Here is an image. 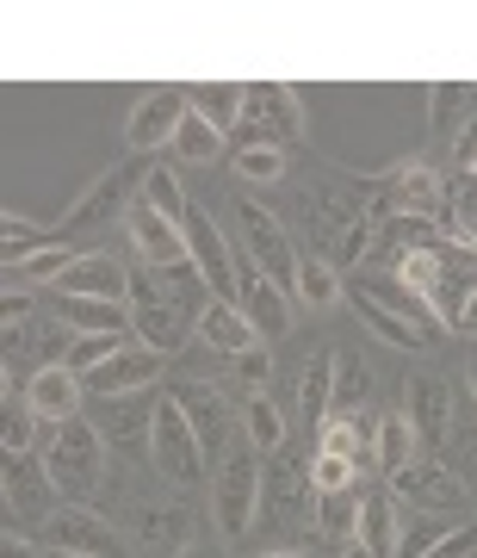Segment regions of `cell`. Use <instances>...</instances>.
I'll return each mask as SVG.
<instances>
[{"mask_svg": "<svg viewBox=\"0 0 477 558\" xmlns=\"http://www.w3.org/2000/svg\"><path fill=\"white\" fill-rule=\"evenodd\" d=\"M211 304V286L193 260L180 267H131V336L156 354H174L186 336H199V311Z\"/></svg>", "mask_w": 477, "mask_h": 558, "instance_id": "1", "label": "cell"}, {"mask_svg": "<svg viewBox=\"0 0 477 558\" xmlns=\"http://www.w3.org/2000/svg\"><path fill=\"white\" fill-rule=\"evenodd\" d=\"M391 274L428 304V317H435L447 336H458V317H465V304H472V292H477V248L472 242L440 236V242H428V248H409Z\"/></svg>", "mask_w": 477, "mask_h": 558, "instance_id": "2", "label": "cell"}, {"mask_svg": "<svg viewBox=\"0 0 477 558\" xmlns=\"http://www.w3.org/2000/svg\"><path fill=\"white\" fill-rule=\"evenodd\" d=\"M106 435L94 428L87 416L62 422V428H50V440H44V472H50V484L62 490V502H87L94 509V497L106 490Z\"/></svg>", "mask_w": 477, "mask_h": 558, "instance_id": "3", "label": "cell"}, {"mask_svg": "<svg viewBox=\"0 0 477 558\" xmlns=\"http://www.w3.org/2000/svg\"><path fill=\"white\" fill-rule=\"evenodd\" d=\"M304 131H310V119H304V106H298V87H285V81H255L230 143H236V149H292V143H304Z\"/></svg>", "mask_w": 477, "mask_h": 558, "instance_id": "4", "label": "cell"}, {"mask_svg": "<svg viewBox=\"0 0 477 558\" xmlns=\"http://www.w3.org/2000/svg\"><path fill=\"white\" fill-rule=\"evenodd\" d=\"M149 465H156L161 478L174 484V490H193V484L211 478V453H205L199 428L186 422L180 398H156V435H149Z\"/></svg>", "mask_w": 477, "mask_h": 558, "instance_id": "5", "label": "cell"}, {"mask_svg": "<svg viewBox=\"0 0 477 558\" xmlns=\"http://www.w3.org/2000/svg\"><path fill=\"white\" fill-rule=\"evenodd\" d=\"M260 490H267V465L255 447L223 453L218 478H211V515H218V539H242L260 521Z\"/></svg>", "mask_w": 477, "mask_h": 558, "instance_id": "6", "label": "cell"}, {"mask_svg": "<svg viewBox=\"0 0 477 558\" xmlns=\"http://www.w3.org/2000/svg\"><path fill=\"white\" fill-rule=\"evenodd\" d=\"M260 521L279 534H317V484H310V459L273 453L267 465V490H260Z\"/></svg>", "mask_w": 477, "mask_h": 558, "instance_id": "7", "label": "cell"}, {"mask_svg": "<svg viewBox=\"0 0 477 558\" xmlns=\"http://www.w3.org/2000/svg\"><path fill=\"white\" fill-rule=\"evenodd\" d=\"M391 484V497L403 502V509H421V515H447V521H472V497H465V478H458L453 465L440 453H421L416 465H403Z\"/></svg>", "mask_w": 477, "mask_h": 558, "instance_id": "8", "label": "cell"}, {"mask_svg": "<svg viewBox=\"0 0 477 558\" xmlns=\"http://www.w3.org/2000/svg\"><path fill=\"white\" fill-rule=\"evenodd\" d=\"M236 230H242L248 260H255L273 286H285V292H292V286H298V260H304V248L292 242V230H285L267 205H255V199H236Z\"/></svg>", "mask_w": 477, "mask_h": 558, "instance_id": "9", "label": "cell"}, {"mask_svg": "<svg viewBox=\"0 0 477 558\" xmlns=\"http://www.w3.org/2000/svg\"><path fill=\"white\" fill-rule=\"evenodd\" d=\"M44 553H75V558H131L137 546L119 534V521H106L100 509H87V502H62L57 521L44 527Z\"/></svg>", "mask_w": 477, "mask_h": 558, "instance_id": "10", "label": "cell"}, {"mask_svg": "<svg viewBox=\"0 0 477 558\" xmlns=\"http://www.w3.org/2000/svg\"><path fill=\"white\" fill-rule=\"evenodd\" d=\"M0 490H7V527H20V534L38 539L50 521H57L62 509V490L50 484V472H44V459L38 453H25V459H7V472H0Z\"/></svg>", "mask_w": 477, "mask_h": 558, "instance_id": "11", "label": "cell"}, {"mask_svg": "<svg viewBox=\"0 0 477 558\" xmlns=\"http://www.w3.org/2000/svg\"><path fill=\"white\" fill-rule=\"evenodd\" d=\"M193 100H186V87H149L137 106H131V119H124V149L131 156H156V149H174L180 124H186Z\"/></svg>", "mask_w": 477, "mask_h": 558, "instance_id": "12", "label": "cell"}, {"mask_svg": "<svg viewBox=\"0 0 477 558\" xmlns=\"http://www.w3.org/2000/svg\"><path fill=\"white\" fill-rule=\"evenodd\" d=\"M193 527H199V515H193L186 502H131L124 539H131L143 558H180L193 539H199Z\"/></svg>", "mask_w": 477, "mask_h": 558, "instance_id": "13", "label": "cell"}, {"mask_svg": "<svg viewBox=\"0 0 477 558\" xmlns=\"http://www.w3.org/2000/svg\"><path fill=\"white\" fill-rule=\"evenodd\" d=\"M378 199L391 218H421V223H447V180L435 161H403L397 174L378 180Z\"/></svg>", "mask_w": 477, "mask_h": 558, "instance_id": "14", "label": "cell"}, {"mask_svg": "<svg viewBox=\"0 0 477 558\" xmlns=\"http://www.w3.org/2000/svg\"><path fill=\"white\" fill-rule=\"evenodd\" d=\"M186 255H193V267H199V279L211 286V299H242V267H236V248H230V236L218 230V218L211 211H199L193 205V218H186Z\"/></svg>", "mask_w": 477, "mask_h": 558, "instance_id": "15", "label": "cell"}, {"mask_svg": "<svg viewBox=\"0 0 477 558\" xmlns=\"http://www.w3.org/2000/svg\"><path fill=\"white\" fill-rule=\"evenodd\" d=\"M403 416H409V428H416L421 453H447V435H453V422H458L453 385L440 379V373H416L409 391H403Z\"/></svg>", "mask_w": 477, "mask_h": 558, "instance_id": "16", "label": "cell"}, {"mask_svg": "<svg viewBox=\"0 0 477 558\" xmlns=\"http://www.w3.org/2000/svg\"><path fill=\"white\" fill-rule=\"evenodd\" d=\"M124 242H131V260H137V267H180V260H193L186 255V230L161 218L143 193L131 199V211H124Z\"/></svg>", "mask_w": 477, "mask_h": 558, "instance_id": "17", "label": "cell"}, {"mask_svg": "<svg viewBox=\"0 0 477 558\" xmlns=\"http://www.w3.org/2000/svg\"><path fill=\"white\" fill-rule=\"evenodd\" d=\"M156 379H161V354L143 348V341H124L119 354L81 385H87V398H137V391H156Z\"/></svg>", "mask_w": 477, "mask_h": 558, "instance_id": "18", "label": "cell"}, {"mask_svg": "<svg viewBox=\"0 0 477 558\" xmlns=\"http://www.w3.org/2000/svg\"><path fill=\"white\" fill-rule=\"evenodd\" d=\"M242 317L255 323V336L260 341H279V336H292V323H298V299L285 292V286H273V279L260 274L255 260L242 267Z\"/></svg>", "mask_w": 477, "mask_h": 558, "instance_id": "19", "label": "cell"}, {"mask_svg": "<svg viewBox=\"0 0 477 558\" xmlns=\"http://www.w3.org/2000/svg\"><path fill=\"white\" fill-rule=\"evenodd\" d=\"M100 403V428L112 453H131V459H149V435H156V403L143 398H94Z\"/></svg>", "mask_w": 477, "mask_h": 558, "instance_id": "20", "label": "cell"}, {"mask_svg": "<svg viewBox=\"0 0 477 558\" xmlns=\"http://www.w3.org/2000/svg\"><path fill=\"white\" fill-rule=\"evenodd\" d=\"M62 299H106V304H131V267L106 248H87L81 267L57 286Z\"/></svg>", "mask_w": 477, "mask_h": 558, "instance_id": "21", "label": "cell"}, {"mask_svg": "<svg viewBox=\"0 0 477 558\" xmlns=\"http://www.w3.org/2000/svg\"><path fill=\"white\" fill-rule=\"evenodd\" d=\"M25 403H32L50 428H62V422H75L81 410H87V385H81V373H69V366H38L32 385H25Z\"/></svg>", "mask_w": 477, "mask_h": 558, "instance_id": "22", "label": "cell"}, {"mask_svg": "<svg viewBox=\"0 0 477 558\" xmlns=\"http://www.w3.org/2000/svg\"><path fill=\"white\" fill-rule=\"evenodd\" d=\"M143 180H149V168H137V161H124V168L100 174L87 193H81L75 211H69V230H87V223H106V218H119V211H131V199H124V193H131V186H143Z\"/></svg>", "mask_w": 477, "mask_h": 558, "instance_id": "23", "label": "cell"}, {"mask_svg": "<svg viewBox=\"0 0 477 558\" xmlns=\"http://www.w3.org/2000/svg\"><path fill=\"white\" fill-rule=\"evenodd\" d=\"M397 539H403V502L391 497V484H384V490H366L354 546H366L372 558H397Z\"/></svg>", "mask_w": 477, "mask_h": 558, "instance_id": "24", "label": "cell"}, {"mask_svg": "<svg viewBox=\"0 0 477 558\" xmlns=\"http://www.w3.org/2000/svg\"><path fill=\"white\" fill-rule=\"evenodd\" d=\"M174 398H180V410H186V422L199 428L205 453H223V447H230V398H223L218 385H205V379L180 385Z\"/></svg>", "mask_w": 477, "mask_h": 558, "instance_id": "25", "label": "cell"}, {"mask_svg": "<svg viewBox=\"0 0 477 558\" xmlns=\"http://www.w3.org/2000/svg\"><path fill=\"white\" fill-rule=\"evenodd\" d=\"M347 304H354V317L366 323V329H372L378 341H384V348H397V354H421V348H428V336H421L416 323H403L397 311H391V304L384 299H372V292H366V286H347Z\"/></svg>", "mask_w": 477, "mask_h": 558, "instance_id": "26", "label": "cell"}, {"mask_svg": "<svg viewBox=\"0 0 477 558\" xmlns=\"http://www.w3.org/2000/svg\"><path fill=\"white\" fill-rule=\"evenodd\" d=\"M199 341L211 348V354H223V360H236V354H248V348H260L255 323L242 317V304H230V299H211L199 311Z\"/></svg>", "mask_w": 477, "mask_h": 558, "instance_id": "27", "label": "cell"}, {"mask_svg": "<svg viewBox=\"0 0 477 558\" xmlns=\"http://www.w3.org/2000/svg\"><path fill=\"white\" fill-rule=\"evenodd\" d=\"M421 459V440L416 428H409V416L403 410H384L372 428V472H384V478H397L403 465H416Z\"/></svg>", "mask_w": 477, "mask_h": 558, "instance_id": "28", "label": "cell"}, {"mask_svg": "<svg viewBox=\"0 0 477 558\" xmlns=\"http://www.w3.org/2000/svg\"><path fill=\"white\" fill-rule=\"evenodd\" d=\"M186 100H193V112L230 143L236 124H242V106H248V87H242V81H205V87H186Z\"/></svg>", "mask_w": 477, "mask_h": 558, "instance_id": "29", "label": "cell"}, {"mask_svg": "<svg viewBox=\"0 0 477 558\" xmlns=\"http://www.w3.org/2000/svg\"><path fill=\"white\" fill-rule=\"evenodd\" d=\"M329 410H335V348L310 354V366H304V379H298V416H304V428H310V440H317V428L329 422Z\"/></svg>", "mask_w": 477, "mask_h": 558, "instance_id": "30", "label": "cell"}, {"mask_svg": "<svg viewBox=\"0 0 477 558\" xmlns=\"http://www.w3.org/2000/svg\"><path fill=\"white\" fill-rule=\"evenodd\" d=\"M57 317L75 336H131V304H106V299H62L57 292Z\"/></svg>", "mask_w": 477, "mask_h": 558, "instance_id": "31", "label": "cell"}, {"mask_svg": "<svg viewBox=\"0 0 477 558\" xmlns=\"http://www.w3.org/2000/svg\"><path fill=\"white\" fill-rule=\"evenodd\" d=\"M81 267V248H69V242H50V248H38L32 260H20V267H7V292H32V286H62V279Z\"/></svg>", "mask_w": 477, "mask_h": 558, "instance_id": "32", "label": "cell"}, {"mask_svg": "<svg viewBox=\"0 0 477 558\" xmlns=\"http://www.w3.org/2000/svg\"><path fill=\"white\" fill-rule=\"evenodd\" d=\"M292 299H298V311H335V304L347 299V279H341L335 260L304 255V260H298V286H292Z\"/></svg>", "mask_w": 477, "mask_h": 558, "instance_id": "33", "label": "cell"}, {"mask_svg": "<svg viewBox=\"0 0 477 558\" xmlns=\"http://www.w3.org/2000/svg\"><path fill=\"white\" fill-rule=\"evenodd\" d=\"M44 428H50V422H44L38 410H32V403H25L13 385H7V428H0V447H7V459L44 453V440H50Z\"/></svg>", "mask_w": 477, "mask_h": 558, "instance_id": "34", "label": "cell"}, {"mask_svg": "<svg viewBox=\"0 0 477 558\" xmlns=\"http://www.w3.org/2000/svg\"><path fill=\"white\" fill-rule=\"evenodd\" d=\"M428 131H435L440 143H458L465 137V124H472V87L465 81H435V94H428Z\"/></svg>", "mask_w": 477, "mask_h": 558, "instance_id": "35", "label": "cell"}, {"mask_svg": "<svg viewBox=\"0 0 477 558\" xmlns=\"http://www.w3.org/2000/svg\"><path fill=\"white\" fill-rule=\"evenodd\" d=\"M242 435H248V447H255V453H267V459L285 447L292 422H285V410L273 403V391H267V398H242Z\"/></svg>", "mask_w": 477, "mask_h": 558, "instance_id": "36", "label": "cell"}, {"mask_svg": "<svg viewBox=\"0 0 477 558\" xmlns=\"http://www.w3.org/2000/svg\"><path fill=\"white\" fill-rule=\"evenodd\" d=\"M359 286H366L372 299H384V304H391V311H397L403 323H416V329H421V336H428V341H435V336H447V329H440V323L428 317V304H421V299H416V292H409V286H403L397 274H366V279H359Z\"/></svg>", "mask_w": 477, "mask_h": 558, "instance_id": "37", "label": "cell"}, {"mask_svg": "<svg viewBox=\"0 0 477 558\" xmlns=\"http://www.w3.org/2000/svg\"><path fill=\"white\" fill-rule=\"evenodd\" d=\"M359 502H366V490H335V497H317V539H322V546H354Z\"/></svg>", "mask_w": 477, "mask_h": 558, "instance_id": "38", "label": "cell"}, {"mask_svg": "<svg viewBox=\"0 0 477 558\" xmlns=\"http://www.w3.org/2000/svg\"><path fill=\"white\" fill-rule=\"evenodd\" d=\"M366 398H372V373L359 366V354L335 348V410H329V416H359Z\"/></svg>", "mask_w": 477, "mask_h": 558, "instance_id": "39", "label": "cell"}, {"mask_svg": "<svg viewBox=\"0 0 477 558\" xmlns=\"http://www.w3.org/2000/svg\"><path fill=\"white\" fill-rule=\"evenodd\" d=\"M453 242H472L477 248V180L472 174H458L447 180V223H440Z\"/></svg>", "mask_w": 477, "mask_h": 558, "instance_id": "40", "label": "cell"}, {"mask_svg": "<svg viewBox=\"0 0 477 558\" xmlns=\"http://www.w3.org/2000/svg\"><path fill=\"white\" fill-rule=\"evenodd\" d=\"M137 193H143L149 205H156V211H161L168 223H180V230H186V218H193V199H186V186H180V180L168 174V168H149V180H143Z\"/></svg>", "mask_w": 477, "mask_h": 558, "instance_id": "41", "label": "cell"}, {"mask_svg": "<svg viewBox=\"0 0 477 558\" xmlns=\"http://www.w3.org/2000/svg\"><path fill=\"white\" fill-rule=\"evenodd\" d=\"M218 149H223L218 131H211L199 112H186V124H180V137H174V149H168V156H174V161H218Z\"/></svg>", "mask_w": 477, "mask_h": 558, "instance_id": "42", "label": "cell"}, {"mask_svg": "<svg viewBox=\"0 0 477 558\" xmlns=\"http://www.w3.org/2000/svg\"><path fill=\"white\" fill-rule=\"evenodd\" d=\"M447 465H453L465 484H477V416H458L453 422V435H447Z\"/></svg>", "mask_w": 477, "mask_h": 558, "instance_id": "43", "label": "cell"}, {"mask_svg": "<svg viewBox=\"0 0 477 558\" xmlns=\"http://www.w3.org/2000/svg\"><path fill=\"white\" fill-rule=\"evenodd\" d=\"M124 341H131V336H75V348H69V360H62V366H69V373H81V379H87V373H100L106 360L119 354Z\"/></svg>", "mask_w": 477, "mask_h": 558, "instance_id": "44", "label": "cell"}, {"mask_svg": "<svg viewBox=\"0 0 477 558\" xmlns=\"http://www.w3.org/2000/svg\"><path fill=\"white\" fill-rule=\"evenodd\" d=\"M236 391L242 398H267L273 391V354H267V341L248 348V354H236Z\"/></svg>", "mask_w": 477, "mask_h": 558, "instance_id": "45", "label": "cell"}, {"mask_svg": "<svg viewBox=\"0 0 477 558\" xmlns=\"http://www.w3.org/2000/svg\"><path fill=\"white\" fill-rule=\"evenodd\" d=\"M230 168H236V180H248V186H273V180H285V149H236L230 156Z\"/></svg>", "mask_w": 477, "mask_h": 558, "instance_id": "46", "label": "cell"}, {"mask_svg": "<svg viewBox=\"0 0 477 558\" xmlns=\"http://www.w3.org/2000/svg\"><path fill=\"white\" fill-rule=\"evenodd\" d=\"M310 484H317V497H335V490H359V465H354V459L310 453Z\"/></svg>", "mask_w": 477, "mask_h": 558, "instance_id": "47", "label": "cell"}, {"mask_svg": "<svg viewBox=\"0 0 477 558\" xmlns=\"http://www.w3.org/2000/svg\"><path fill=\"white\" fill-rule=\"evenodd\" d=\"M38 248H50V242L32 230V223L20 218V211H7V223H0V255H7V267H20V260H32Z\"/></svg>", "mask_w": 477, "mask_h": 558, "instance_id": "48", "label": "cell"}, {"mask_svg": "<svg viewBox=\"0 0 477 558\" xmlns=\"http://www.w3.org/2000/svg\"><path fill=\"white\" fill-rule=\"evenodd\" d=\"M453 161H458V174L477 168V87H472V124H465V137L453 143Z\"/></svg>", "mask_w": 477, "mask_h": 558, "instance_id": "49", "label": "cell"}, {"mask_svg": "<svg viewBox=\"0 0 477 558\" xmlns=\"http://www.w3.org/2000/svg\"><path fill=\"white\" fill-rule=\"evenodd\" d=\"M180 558H223V546H218V539H193Z\"/></svg>", "mask_w": 477, "mask_h": 558, "instance_id": "50", "label": "cell"}, {"mask_svg": "<svg viewBox=\"0 0 477 558\" xmlns=\"http://www.w3.org/2000/svg\"><path fill=\"white\" fill-rule=\"evenodd\" d=\"M260 558H317V553H304V546H273V553H260Z\"/></svg>", "mask_w": 477, "mask_h": 558, "instance_id": "51", "label": "cell"}, {"mask_svg": "<svg viewBox=\"0 0 477 558\" xmlns=\"http://www.w3.org/2000/svg\"><path fill=\"white\" fill-rule=\"evenodd\" d=\"M465 385H472V410H477V354H472V366H465Z\"/></svg>", "mask_w": 477, "mask_h": 558, "instance_id": "52", "label": "cell"}, {"mask_svg": "<svg viewBox=\"0 0 477 558\" xmlns=\"http://www.w3.org/2000/svg\"><path fill=\"white\" fill-rule=\"evenodd\" d=\"M341 558H372V553H366V546H341Z\"/></svg>", "mask_w": 477, "mask_h": 558, "instance_id": "53", "label": "cell"}, {"mask_svg": "<svg viewBox=\"0 0 477 558\" xmlns=\"http://www.w3.org/2000/svg\"><path fill=\"white\" fill-rule=\"evenodd\" d=\"M50 558H75V553H50Z\"/></svg>", "mask_w": 477, "mask_h": 558, "instance_id": "54", "label": "cell"}]
</instances>
